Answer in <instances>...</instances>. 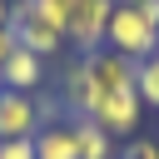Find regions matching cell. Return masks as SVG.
<instances>
[{
	"label": "cell",
	"mask_w": 159,
	"mask_h": 159,
	"mask_svg": "<svg viewBox=\"0 0 159 159\" xmlns=\"http://www.w3.org/2000/svg\"><path fill=\"white\" fill-rule=\"evenodd\" d=\"M10 40L20 45V50H30V55H40V60H50V55H60V45H65V30L40 10V0H15V15H10Z\"/></svg>",
	"instance_id": "cell-1"
},
{
	"label": "cell",
	"mask_w": 159,
	"mask_h": 159,
	"mask_svg": "<svg viewBox=\"0 0 159 159\" xmlns=\"http://www.w3.org/2000/svg\"><path fill=\"white\" fill-rule=\"evenodd\" d=\"M104 45L119 50V55H129V60L139 65V60L159 55V30H154L134 5H114V10H109V25H104Z\"/></svg>",
	"instance_id": "cell-2"
},
{
	"label": "cell",
	"mask_w": 159,
	"mask_h": 159,
	"mask_svg": "<svg viewBox=\"0 0 159 159\" xmlns=\"http://www.w3.org/2000/svg\"><path fill=\"white\" fill-rule=\"evenodd\" d=\"M109 10H114V0H70V15H65V45H75L80 55L104 50Z\"/></svg>",
	"instance_id": "cell-3"
},
{
	"label": "cell",
	"mask_w": 159,
	"mask_h": 159,
	"mask_svg": "<svg viewBox=\"0 0 159 159\" xmlns=\"http://www.w3.org/2000/svg\"><path fill=\"white\" fill-rule=\"evenodd\" d=\"M89 119H94L109 139H134V129H139V119H144V99H139V89L99 94L94 109H89Z\"/></svg>",
	"instance_id": "cell-4"
},
{
	"label": "cell",
	"mask_w": 159,
	"mask_h": 159,
	"mask_svg": "<svg viewBox=\"0 0 159 159\" xmlns=\"http://www.w3.org/2000/svg\"><path fill=\"white\" fill-rule=\"evenodd\" d=\"M84 65H89V80H94V89L99 94H114V89H134V60L129 55H119V50H94V55H80Z\"/></svg>",
	"instance_id": "cell-5"
},
{
	"label": "cell",
	"mask_w": 159,
	"mask_h": 159,
	"mask_svg": "<svg viewBox=\"0 0 159 159\" xmlns=\"http://www.w3.org/2000/svg\"><path fill=\"white\" fill-rule=\"evenodd\" d=\"M35 129H40L35 94H15L0 84V139H35Z\"/></svg>",
	"instance_id": "cell-6"
},
{
	"label": "cell",
	"mask_w": 159,
	"mask_h": 159,
	"mask_svg": "<svg viewBox=\"0 0 159 159\" xmlns=\"http://www.w3.org/2000/svg\"><path fill=\"white\" fill-rule=\"evenodd\" d=\"M0 84L15 89V94H40V84H45V60L30 55V50H20V45H10V55H5V65H0Z\"/></svg>",
	"instance_id": "cell-7"
},
{
	"label": "cell",
	"mask_w": 159,
	"mask_h": 159,
	"mask_svg": "<svg viewBox=\"0 0 159 159\" xmlns=\"http://www.w3.org/2000/svg\"><path fill=\"white\" fill-rule=\"evenodd\" d=\"M94 99H99V89H94V80H89V65L75 60V65L65 70V80H60V109H70V119H80V114L94 109Z\"/></svg>",
	"instance_id": "cell-8"
},
{
	"label": "cell",
	"mask_w": 159,
	"mask_h": 159,
	"mask_svg": "<svg viewBox=\"0 0 159 159\" xmlns=\"http://www.w3.org/2000/svg\"><path fill=\"white\" fill-rule=\"evenodd\" d=\"M70 129H75V154L80 159H119V139H109L89 114L70 119Z\"/></svg>",
	"instance_id": "cell-9"
},
{
	"label": "cell",
	"mask_w": 159,
	"mask_h": 159,
	"mask_svg": "<svg viewBox=\"0 0 159 159\" xmlns=\"http://www.w3.org/2000/svg\"><path fill=\"white\" fill-rule=\"evenodd\" d=\"M35 159H80V154H75V129H70L65 119L40 124V129H35Z\"/></svg>",
	"instance_id": "cell-10"
},
{
	"label": "cell",
	"mask_w": 159,
	"mask_h": 159,
	"mask_svg": "<svg viewBox=\"0 0 159 159\" xmlns=\"http://www.w3.org/2000/svg\"><path fill=\"white\" fill-rule=\"evenodd\" d=\"M134 89H139L144 109H159V55L139 60V70H134Z\"/></svg>",
	"instance_id": "cell-11"
},
{
	"label": "cell",
	"mask_w": 159,
	"mask_h": 159,
	"mask_svg": "<svg viewBox=\"0 0 159 159\" xmlns=\"http://www.w3.org/2000/svg\"><path fill=\"white\" fill-rule=\"evenodd\" d=\"M119 159H159V139H129L124 149H119Z\"/></svg>",
	"instance_id": "cell-12"
},
{
	"label": "cell",
	"mask_w": 159,
	"mask_h": 159,
	"mask_svg": "<svg viewBox=\"0 0 159 159\" xmlns=\"http://www.w3.org/2000/svg\"><path fill=\"white\" fill-rule=\"evenodd\" d=\"M0 159H35V139H0Z\"/></svg>",
	"instance_id": "cell-13"
},
{
	"label": "cell",
	"mask_w": 159,
	"mask_h": 159,
	"mask_svg": "<svg viewBox=\"0 0 159 159\" xmlns=\"http://www.w3.org/2000/svg\"><path fill=\"white\" fill-rule=\"evenodd\" d=\"M134 10H139V15H144L154 30H159V0H134Z\"/></svg>",
	"instance_id": "cell-14"
},
{
	"label": "cell",
	"mask_w": 159,
	"mask_h": 159,
	"mask_svg": "<svg viewBox=\"0 0 159 159\" xmlns=\"http://www.w3.org/2000/svg\"><path fill=\"white\" fill-rule=\"evenodd\" d=\"M10 15H15V0H0V30L10 25Z\"/></svg>",
	"instance_id": "cell-15"
},
{
	"label": "cell",
	"mask_w": 159,
	"mask_h": 159,
	"mask_svg": "<svg viewBox=\"0 0 159 159\" xmlns=\"http://www.w3.org/2000/svg\"><path fill=\"white\" fill-rule=\"evenodd\" d=\"M10 45H15V40H10V30H0V65H5V55H10Z\"/></svg>",
	"instance_id": "cell-16"
},
{
	"label": "cell",
	"mask_w": 159,
	"mask_h": 159,
	"mask_svg": "<svg viewBox=\"0 0 159 159\" xmlns=\"http://www.w3.org/2000/svg\"><path fill=\"white\" fill-rule=\"evenodd\" d=\"M114 5H134V0H114Z\"/></svg>",
	"instance_id": "cell-17"
}]
</instances>
